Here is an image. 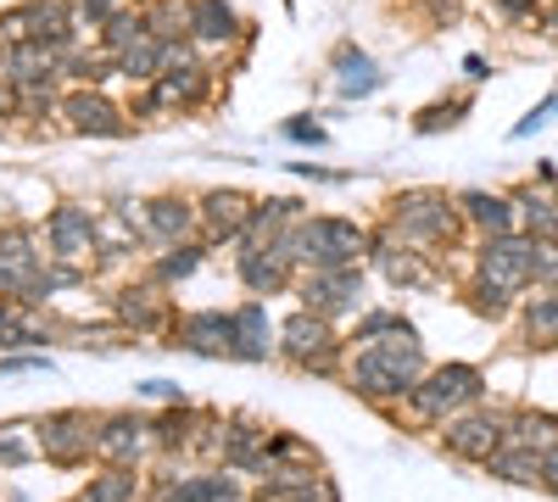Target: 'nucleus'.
<instances>
[{
	"mask_svg": "<svg viewBox=\"0 0 558 502\" xmlns=\"http://www.w3.org/2000/svg\"><path fill=\"white\" fill-rule=\"evenodd\" d=\"M425 375H430L425 369V346H418V330L413 325L397 330V335H386V341L357 346L352 363H347L352 391L368 396V402H402V396H413V385L425 380Z\"/></svg>",
	"mask_w": 558,
	"mask_h": 502,
	"instance_id": "nucleus-1",
	"label": "nucleus"
},
{
	"mask_svg": "<svg viewBox=\"0 0 558 502\" xmlns=\"http://www.w3.org/2000/svg\"><path fill=\"white\" fill-rule=\"evenodd\" d=\"M386 230L413 252H436V246H452L470 223H463L458 196H447L436 185H413V191H397L386 201Z\"/></svg>",
	"mask_w": 558,
	"mask_h": 502,
	"instance_id": "nucleus-2",
	"label": "nucleus"
},
{
	"mask_svg": "<svg viewBox=\"0 0 558 502\" xmlns=\"http://www.w3.org/2000/svg\"><path fill=\"white\" fill-rule=\"evenodd\" d=\"M481 396H486V375L475 369V363H436V369L413 385L408 414L425 419V425H447L452 414L481 407Z\"/></svg>",
	"mask_w": 558,
	"mask_h": 502,
	"instance_id": "nucleus-3",
	"label": "nucleus"
},
{
	"mask_svg": "<svg viewBox=\"0 0 558 502\" xmlns=\"http://www.w3.org/2000/svg\"><path fill=\"white\" fill-rule=\"evenodd\" d=\"M368 246H375V230L357 218H341V212L302 218V273L307 268H352L368 257Z\"/></svg>",
	"mask_w": 558,
	"mask_h": 502,
	"instance_id": "nucleus-4",
	"label": "nucleus"
},
{
	"mask_svg": "<svg viewBox=\"0 0 558 502\" xmlns=\"http://www.w3.org/2000/svg\"><path fill=\"white\" fill-rule=\"evenodd\" d=\"M45 273H51V252L34 223H0V296L23 302Z\"/></svg>",
	"mask_w": 558,
	"mask_h": 502,
	"instance_id": "nucleus-5",
	"label": "nucleus"
},
{
	"mask_svg": "<svg viewBox=\"0 0 558 502\" xmlns=\"http://www.w3.org/2000/svg\"><path fill=\"white\" fill-rule=\"evenodd\" d=\"M279 357L307 369V375H324V369H336V357H341V335H336L330 318L296 307L286 325H279Z\"/></svg>",
	"mask_w": 558,
	"mask_h": 502,
	"instance_id": "nucleus-6",
	"label": "nucleus"
},
{
	"mask_svg": "<svg viewBox=\"0 0 558 502\" xmlns=\"http://www.w3.org/2000/svg\"><path fill=\"white\" fill-rule=\"evenodd\" d=\"M57 118L68 123V134H78V140H123V134L134 128L129 107H123V101H112L101 84L68 89V96H62V112H57Z\"/></svg>",
	"mask_w": 558,
	"mask_h": 502,
	"instance_id": "nucleus-7",
	"label": "nucleus"
},
{
	"mask_svg": "<svg viewBox=\"0 0 558 502\" xmlns=\"http://www.w3.org/2000/svg\"><path fill=\"white\" fill-rule=\"evenodd\" d=\"M45 252H51V262H78L89 252H101V212L89 201H57L51 212H45Z\"/></svg>",
	"mask_w": 558,
	"mask_h": 502,
	"instance_id": "nucleus-8",
	"label": "nucleus"
},
{
	"mask_svg": "<svg viewBox=\"0 0 558 502\" xmlns=\"http://www.w3.org/2000/svg\"><path fill=\"white\" fill-rule=\"evenodd\" d=\"M508 419L514 414H502V407H470V414H452L447 430H441V446L452 452V458H463V464H486L492 452L508 441Z\"/></svg>",
	"mask_w": 558,
	"mask_h": 502,
	"instance_id": "nucleus-9",
	"label": "nucleus"
},
{
	"mask_svg": "<svg viewBox=\"0 0 558 502\" xmlns=\"http://www.w3.org/2000/svg\"><path fill=\"white\" fill-rule=\"evenodd\" d=\"M296 296H302L307 313H318V318H330V325H336V318L363 307V268L357 262L352 268H307Z\"/></svg>",
	"mask_w": 558,
	"mask_h": 502,
	"instance_id": "nucleus-10",
	"label": "nucleus"
},
{
	"mask_svg": "<svg viewBox=\"0 0 558 502\" xmlns=\"http://www.w3.org/2000/svg\"><path fill=\"white\" fill-rule=\"evenodd\" d=\"M475 273L502 291H531V235H481Z\"/></svg>",
	"mask_w": 558,
	"mask_h": 502,
	"instance_id": "nucleus-11",
	"label": "nucleus"
},
{
	"mask_svg": "<svg viewBox=\"0 0 558 502\" xmlns=\"http://www.w3.org/2000/svg\"><path fill=\"white\" fill-rule=\"evenodd\" d=\"M235 273H241V285L252 291V296H279V291H291L296 285V262L279 252L274 241L263 246V241H235Z\"/></svg>",
	"mask_w": 558,
	"mask_h": 502,
	"instance_id": "nucleus-12",
	"label": "nucleus"
},
{
	"mask_svg": "<svg viewBox=\"0 0 558 502\" xmlns=\"http://www.w3.org/2000/svg\"><path fill=\"white\" fill-rule=\"evenodd\" d=\"M184 12H191L184 39H191L202 57H218V51H229V45H246L252 23H241V12L229 7V0H184Z\"/></svg>",
	"mask_w": 558,
	"mask_h": 502,
	"instance_id": "nucleus-13",
	"label": "nucleus"
},
{
	"mask_svg": "<svg viewBox=\"0 0 558 502\" xmlns=\"http://www.w3.org/2000/svg\"><path fill=\"white\" fill-rule=\"evenodd\" d=\"M252 201H257V196H246V191H235V185H213V191H202V196H196L202 241H207V246H235V241L246 235Z\"/></svg>",
	"mask_w": 558,
	"mask_h": 502,
	"instance_id": "nucleus-14",
	"label": "nucleus"
},
{
	"mask_svg": "<svg viewBox=\"0 0 558 502\" xmlns=\"http://www.w3.org/2000/svg\"><path fill=\"white\" fill-rule=\"evenodd\" d=\"M96 430H101V419H89V414H51L39 425V452L51 464H84L89 452H96Z\"/></svg>",
	"mask_w": 558,
	"mask_h": 502,
	"instance_id": "nucleus-15",
	"label": "nucleus"
},
{
	"mask_svg": "<svg viewBox=\"0 0 558 502\" xmlns=\"http://www.w3.org/2000/svg\"><path fill=\"white\" fill-rule=\"evenodd\" d=\"M146 235L151 246H184L202 235V212H196V196H179V191H162L146 201Z\"/></svg>",
	"mask_w": 558,
	"mask_h": 502,
	"instance_id": "nucleus-16",
	"label": "nucleus"
},
{
	"mask_svg": "<svg viewBox=\"0 0 558 502\" xmlns=\"http://www.w3.org/2000/svg\"><path fill=\"white\" fill-rule=\"evenodd\" d=\"M151 446H157L151 419H140V414H112V419H101V430H96V458H107V464H118V469H134Z\"/></svg>",
	"mask_w": 558,
	"mask_h": 502,
	"instance_id": "nucleus-17",
	"label": "nucleus"
},
{
	"mask_svg": "<svg viewBox=\"0 0 558 502\" xmlns=\"http://www.w3.org/2000/svg\"><path fill=\"white\" fill-rule=\"evenodd\" d=\"M330 78H336V96L341 101H368V96H380V89H386L380 62L368 57L357 39H341L336 51H330Z\"/></svg>",
	"mask_w": 558,
	"mask_h": 502,
	"instance_id": "nucleus-18",
	"label": "nucleus"
},
{
	"mask_svg": "<svg viewBox=\"0 0 558 502\" xmlns=\"http://www.w3.org/2000/svg\"><path fill=\"white\" fill-rule=\"evenodd\" d=\"M168 335H173V346L196 352V357H229V313H223V307L179 313Z\"/></svg>",
	"mask_w": 558,
	"mask_h": 502,
	"instance_id": "nucleus-19",
	"label": "nucleus"
},
{
	"mask_svg": "<svg viewBox=\"0 0 558 502\" xmlns=\"http://www.w3.org/2000/svg\"><path fill=\"white\" fill-rule=\"evenodd\" d=\"M279 352V341H268V307L252 296L241 302L235 313H229V357H241V363H268Z\"/></svg>",
	"mask_w": 558,
	"mask_h": 502,
	"instance_id": "nucleus-20",
	"label": "nucleus"
},
{
	"mask_svg": "<svg viewBox=\"0 0 558 502\" xmlns=\"http://www.w3.org/2000/svg\"><path fill=\"white\" fill-rule=\"evenodd\" d=\"M112 313H118V325H129V330H140V335L173 330V307H168L162 285H129V291H118Z\"/></svg>",
	"mask_w": 558,
	"mask_h": 502,
	"instance_id": "nucleus-21",
	"label": "nucleus"
},
{
	"mask_svg": "<svg viewBox=\"0 0 558 502\" xmlns=\"http://www.w3.org/2000/svg\"><path fill=\"white\" fill-rule=\"evenodd\" d=\"M458 207L475 235H520V212L508 191H458Z\"/></svg>",
	"mask_w": 558,
	"mask_h": 502,
	"instance_id": "nucleus-22",
	"label": "nucleus"
},
{
	"mask_svg": "<svg viewBox=\"0 0 558 502\" xmlns=\"http://www.w3.org/2000/svg\"><path fill=\"white\" fill-rule=\"evenodd\" d=\"M62 73V57H57V45H45V39H17L0 51V78L7 84H34V78H51Z\"/></svg>",
	"mask_w": 558,
	"mask_h": 502,
	"instance_id": "nucleus-23",
	"label": "nucleus"
},
{
	"mask_svg": "<svg viewBox=\"0 0 558 502\" xmlns=\"http://www.w3.org/2000/svg\"><path fill=\"white\" fill-rule=\"evenodd\" d=\"M508 201H514V212H520V235H531V241H558V201H553V191H542V185H514V191H508Z\"/></svg>",
	"mask_w": 558,
	"mask_h": 502,
	"instance_id": "nucleus-24",
	"label": "nucleus"
},
{
	"mask_svg": "<svg viewBox=\"0 0 558 502\" xmlns=\"http://www.w3.org/2000/svg\"><path fill=\"white\" fill-rule=\"evenodd\" d=\"M307 218V207L296 201V196H257L252 201V218H246V235L241 241H274V235H286L291 223H302Z\"/></svg>",
	"mask_w": 558,
	"mask_h": 502,
	"instance_id": "nucleus-25",
	"label": "nucleus"
},
{
	"mask_svg": "<svg viewBox=\"0 0 558 502\" xmlns=\"http://www.w3.org/2000/svg\"><path fill=\"white\" fill-rule=\"evenodd\" d=\"M162 502H241V480L235 475H179L162 486Z\"/></svg>",
	"mask_w": 558,
	"mask_h": 502,
	"instance_id": "nucleus-26",
	"label": "nucleus"
},
{
	"mask_svg": "<svg viewBox=\"0 0 558 502\" xmlns=\"http://www.w3.org/2000/svg\"><path fill=\"white\" fill-rule=\"evenodd\" d=\"M486 469L497 480H514V486H542V452L525 446V441H502L492 458H486Z\"/></svg>",
	"mask_w": 558,
	"mask_h": 502,
	"instance_id": "nucleus-27",
	"label": "nucleus"
},
{
	"mask_svg": "<svg viewBox=\"0 0 558 502\" xmlns=\"http://www.w3.org/2000/svg\"><path fill=\"white\" fill-rule=\"evenodd\" d=\"M162 45H168V39L146 34L140 45H129L123 57H112V73H118V78H129L134 89H140V84H157V78H162Z\"/></svg>",
	"mask_w": 558,
	"mask_h": 502,
	"instance_id": "nucleus-28",
	"label": "nucleus"
},
{
	"mask_svg": "<svg viewBox=\"0 0 558 502\" xmlns=\"http://www.w3.org/2000/svg\"><path fill=\"white\" fill-rule=\"evenodd\" d=\"M520 335L531 346H558V291H536L520 307Z\"/></svg>",
	"mask_w": 558,
	"mask_h": 502,
	"instance_id": "nucleus-29",
	"label": "nucleus"
},
{
	"mask_svg": "<svg viewBox=\"0 0 558 502\" xmlns=\"http://www.w3.org/2000/svg\"><path fill=\"white\" fill-rule=\"evenodd\" d=\"M146 34H151V23H146V7H123V12H118V17L101 28V51H107V57H123L129 45H140Z\"/></svg>",
	"mask_w": 558,
	"mask_h": 502,
	"instance_id": "nucleus-30",
	"label": "nucleus"
},
{
	"mask_svg": "<svg viewBox=\"0 0 558 502\" xmlns=\"http://www.w3.org/2000/svg\"><path fill=\"white\" fill-rule=\"evenodd\" d=\"M508 441H525L536 452L558 446V414H536V407H525V414L508 419Z\"/></svg>",
	"mask_w": 558,
	"mask_h": 502,
	"instance_id": "nucleus-31",
	"label": "nucleus"
},
{
	"mask_svg": "<svg viewBox=\"0 0 558 502\" xmlns=\"http://www.w3.org/2000/svg\"><path fill=\"white\" fill-rule=\"evenodd\" d=\"M470 96H447V101H430L413 112V134H441V128H458L463 118H470Z\"/></svg>",
	"mask_w": 558,
	"mask_h": 502,
	"instance_id": "nucleus-32",
	"label": "nucleus"
},
{
	"mask_svg": "<svg viewBox=\"0 0 558 502\" xmlns=\"http://www.w3.org/2000/svg\"><path fill=\"white\" fill-rule=\"evenodd\" d=\"M84 497H89V502H140V475L112 464V469H101L96 480L84 486Z\"/></svg>",
	"mask_w": 558,
	"mask_h": 502,
	"instance_id": "nucleus-33",
	"label": "nucleus"
},
{
	"mask_svg": "<svg viewBox=\"0 0 558 502\" xmlns=\"http://www.w3.org/2000/svg\"><path fill=\"white\" fill-rule=\"evenodd\" d=\"M202 241H184V246H162V257H157V285H173V280H191V273L202 268Z\"/></svg>",
	"mask_w": 558,
	"mask_h": 502,
	"instance_id": "nucleus-34",
	"label": "nucleus"
},
{
	"mask_svg": "<svg viewBox=\"0 0 558 502\" xmlns=\"http://www.w3.org/2000/svg\"><path fill=\"white\" fill-rule=\"evenodd\" d=\"M23 313H28L23 302H7V296H0V346H39V341H45V330L28 325Z\"/></svg>",
	"mask_w": 558,
	"mask_h": 502,
	"instance_id": "nucleus-35",
	"label": "nucleus"
},
{
	"mask_svg": "<svg viewBox=\"0 0 558 502\" xmlns=\"http://www.w3.org/2000/svg\"><path fill=\"white\" fill-rule=\"evenodd\" d=\"M146 23H151L157 39H184L191 12H184V0H146Z\"/></svg>",
	"mask_w": 558,
	"mask_h": 502,
	"instance_id": "nucleus-36",
	"label": "nucleus"
},
{
	"mask_svg": "<svg viewBox=\"0 0 558 502\" xmlns=\"http://www.w3.org/2000/svg\"><path fill=\"white\" fill-rule=\"evenodd\" d=\"M463 296H470V307L481 313V318H508V307H514V291H502V285H492V280H475L463 285Z\"/></svg>",
	"mask_w": 558,
	"mask_h": 502,
	"instance_id": "nucleus-37",
	"label": "nucleus"
},
{
	"mask_svg": "<svg viewBox=\"0 0 558 502\" xmlns=\"http://www.w3.org/2000/svg\"><path fill=\"white\" fill-rule=\"evenodd\" d=\"M397 330H408V318L402 313H391V307H375V313H363L357 325H352V341H386V335H397Z\"/></svg>",
	"mask_w": 558,
	"mask_h": 502,
	"instance_id": "nucleus-38",
	"label": "nucleus"
},
{
	"mask_svg": "<svg viewBox=\"0 0 558 502\" xmlns=\"http://www.w3.org/2000/svg\"><path fill=\"white\" fill-rule=\"evenodd\" d=\"M68 12H73L78 28H96V34H101V28L123 12V0H68Z\"/></svg>",
	"mask_w": 558,
	"mask_h": 502,
	"instance_id": "nucleus-39",
	"label": "nucleus"
},
{
	"mask_svg": "<svg viewBox=\"0 0 558 502\" xmlns=\"http://www.w3.org/2000/svg\"><path fill=\"white\" fill-rule=\"evenodd\" d=\"M279 140H291V146H324V140H330V128H324L313 112H296V118L279 123Z\"/></svg>",
	"mask_w": 558,
	"mask_h": 502,
	"instance_id": "nucleus-40",
	"label": "nucleus"
},
{
	"mask_svg": "<svg viewBox=\"0 0 558 502\" xmlns=\"http://www.w3.org/2000/svg\"><path fill=\"white\" fill-rule=\"evenodd\" d=\"M23 430H28V425H0V464H7V469L28 464L34 452H39V441H28Z\"/></svg>",
	"mask_w": 558,
	"mask_h": 502,
	"instance_id": "nucleus-41",
	"label": "nucleus"
},
{
	"mask_svg": "<svg viewBox=\"0 0 558 502\" xmlns=\"http://www.w3.org/2000/svg\"><path fill=\"white\" fill-rule=\"evenodd\" d=\"M553 112H558V89H547V96H542V101H536V107H531V112L514 123V128H508V140H531L536 128H547V123H553Z\"/></svg>",
	"mask_w": 558,
	"mask_h": 502,
	"instance_id": "nucleus-42",
	"label": "nucleus"
},
{
	"mask_svg": "<svg viewBox=\"0 0 558 502\" xmlns=\"http://www.w3.org/2000/svg\"><path fill=\"white\" fill-rule=\"evenodd\" d=\"M418 7L430 12V28H447V23L463 17V0H418Z\"/></svg>",
	"mask_w": 558,
	"mask_h": 502,
	"instance_id": "nucleus-43",
	"label": "nucleus"
},
{
	"mask_svg": "<svg viewBox=\"0 0 558 502\" xmlns=\"http://www.w3.org/2000/svg\"><path fill=\"white\" fill-rule=\"evenodd\" d=\"M140 396H151V402H184L173 380H146V385H140Z\"/></svg>",
	"mask_w": 558,
	"mask_h": 502,
	"instance_id": "nucleus-44",
	"label": "nucleus"
},
{
	"mask_svg": "<svg viewBox=\"0 0 558 502\" xmlns=\"http://www.w3.org/2000/svg\"><path fill=\"white\" fill-rule=\"evenodd\" d=\"M492 73H497V68H492V62H486L481 51H475V57H463V78H470V84H486Z\"/></svg>",
	"mask_w": 558,
	"mask_h": 502,
	"instance_id": "nucleus-45",
	"label": "nucleus"
},
{
	"mask_svg": "<svg viewBox=\"0 0 558 502\" xmlns=\"http://www.w3.org/2000/svg\"><path fill=\"white\" fill-rule=\"evenodd\" d=\"M17 118V89L7 84V78H0V134H7V123Z\"/></svg>",
	"mask_w": 558,
	"mask_h": 502,
	"instance_id": "nucleus-46",
	"label": "nucleus"
},
{
	"mask_svg": "<svg viewBox=\"0 0 558 502\" xmlns=\"http://www.w3.org/2000/svg\"><path fill=\"white\" fill-rule=\"evenodd\" d=\"M302 179H318V185H341V179H352V173H330V168H313V162H291Z\"/></svg>",
	"mask_w": 558,
	"mask_h": 502,
	"instance_id": "nucleus-47",
	"label": "nucleus"
},
{
	"mask_svg": "<svg viewBox=\"0 0 558 502\" xmlns=\"http://www.w3.org/2000/svg\"><path fill=\"white\" fill-rule=\"evenodd\" d=\"M542 486L558 497V446H547V452H542Z\"/></svg>",
	"mask_w": 558,
	"mask_h": 502,
	"instance_id": "nucleus-48",
	"label": "nucleus"
},
{
	"mask_svg": "<svg viewBox=\"0 0 558 502\" xmlns=\"http://www.w3.org/2000/svg\"><path fill=\"white\" fill-rule=\"evenodd\" d=\"M23 369H51V363H45V357H7V363H0V375H23Z\"/></svg>",
	"mask_w": 558,
	"mask_h": 502,
	"instance_id": "nucleus-49",
	"label": "nucleus"
},
{
	"mask_svg": "<svg viewBox=\"0 0 558 502\" xmlns=\"http://www.w3.org/2000/svg\"><path fill=\"white\" fill-rule=\"evenodd\" d=\"M536 28L547 34V45H558V0H553V7H542V17H536Z\"/></svg>",
	"mask_w": 558,
	"mask_h": 502,
	"instance_id": "nucleus-50",
	"label": "nucleus"
},
{
	"mask_svg": "<svg viewBox=\"0 0 558 502\" xmlns=\"http://www.w3.org/2000/svg\"><path fill=\"white\" fill-rule=\"evenodd\" d=\"M531 185H542V191H558V162H536V179Z\"/></svg>",
	"mask_w": 558,
	"mask_h": 502,
	"instance_id": "nucleus-51",
	"label": "nucleus"
},
{
	"mask_svg": "<svg viewBox=\"0 0 558 502\" xmlns=\"http://www.w3.org/2000/svg\"><path fill=\"white\" fill-rule=\"evenodd\" d=\"M123 7H146V0H123Z\"/></svg>",
	"mask_w": 558,
	"mask_h": 502,
	"instance_id": "nucleus-52",
	"label": "nucleus"
},
{
	"mask_svg": "<svg viewBox=\"0 0 558 502\" xmlns=\"http://www.w3.org/2000/svg\"><path fill=\"white\" fill-rule=\"evenodd\" d=\"M73 502H89V497H73Z\"/></svg>",
	"mask_w": 558,
	"mask_h": 502,
	"instance_id": "nucleus-53",
	"label": "nucleus"
},
{
	"mask_svg": "<svg viewBox=\"0 0 558 502\" xmlns=\"http://www.w3.org/2000/svg\"><path fill=\"white\" fill-rule=\"evenodd\" d=\"M0 51H7V45H0Z\"/></svg>",
	"mask_w": 558,
	"mask_h": 502,
	"instance_id": "nucleus-54",
	"label": "nucleus"
}]
</instances>
